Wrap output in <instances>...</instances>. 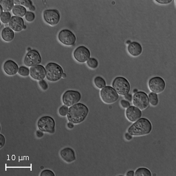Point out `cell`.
<instances>
[{
  "instance_id": "6da1fadb",
  "label": "cell",
  "mask_w": 176,
  "mask_h": 176,
  "mask_svg": "<svg viewBox=\"0 0 176 176\" xmlns=\"http://www.w3.org/2000/svg\"><path fill=\"white\" fill-rule=\"evenodd\" d=\"M88 107L83 103H78L70 106L67 115L70 122L77 124L83 122L89 113Z\"/></svg>"
},
{
  "instance_id": "7a4b0ae2",
  "label": "cell",
  "mask_w": 176,
  "mask_h": 176,
  "mask_svg": "<svg viewBox=\"0 0 176 176\" xmlns=\"http://www.w3.org/2000/svg\"><path fill=\"white\" fill-rule=\"evenodd\" d=\"M152 130V124L149 119L140 118L129 128V133L132 136H142L149 134Z\"/></svg>"
},
{
  "instance_id": "3957f363",
  "label": "cell",
  "mask_w": 176,
  "mask_h": 176,
  "mask_svg": "<svg viewBox=\"0 0 176 176\" xmlns=\"http://www.w3.org/2000/svg\"><path fill=\"white\" fill-rule=\"evenodd\" d=\"M46 78L51 82H56L62 78L64 74L62 68L56 63L49 62L46 65Z\"/></svg>"
},
{
  "instance_id": "277c9868",
  "label": "cell",
  "mask_w": 176,
  "mask_h": 176,
  "mask_svg": "<svg viewBox=\"0 0 176 176\" xmlns=\"http://www.w3.org/2000/svg\"><path fill=\"white\" fill-rule=\"evenodd\" d=\"M113 88L116 91L118 94L125 95L129 93L130 91V84L125 78L117 76L114 79L112 82Z\"/></svg>"
},
{
  "instance_id": "5b68a950",
  "label": "cell",
  "mask_w": 176,
  "mask_h": 176,
  "mask_svg": "<svg viewBox=\"0 0 176 176\" xmlns=\"http://www.w3.org/2000/svg\"><path fill=\"white\" fill-rule=\"evenodd\" d=\"M38 128L43 132L53 133L55 131V122L52 117L45 116L41 117L37 123Z\"/></svg>"
},
{
  "instance_id": "8992f818",
  "label": "cell",
  "mask_w": 176,
  "mask_h": 176,
  "mask_svg": "<svg viewBox=\"0 0 176 176\" xmlns=\"http://www.w3.org/2000/svg\"><path fill=\"white\" fill-rule=\"evenodd\" d=\"M100 96L102 101L106 104L113 103L119 99V94L110 86H107L102 89Z\"/></svg>"
},
{
  "instance_id": "52a82bcc",
  "label": "cell",
  "mask_w": 176,
  "mask_h": 176,
  "mask_svg": "<svg viewBox=\"0 0 176 176\" xmlns=\"http://www.w3.org/2000/svg\"><path fill=\"white\" fill-rule=\"evenodd\" d=\"M132 100L134 106L139 108L141 111L146 109L149 106L148 95L144 92L140 91L135 93Z\"/></svg>"
},
{
  "instance_id": "ba28073f",
  "label": "cell",
  "mask_w": 176,
  "mask_h": 176,
  "mask_svg": "<svg viewBox=\"0 0 176 176\" xmlns=\"http://www.w3.org/2000/svg\"><path fill=\"white\" fill-rule=\"evenodd\" d=\"M80 99L81 95L80 92L74 90L66 91L62 97L63 103L68 107L72 106L76 103H78L80 101Z\"/></svg>"
},
{
  "instance_id": "9c48e42d",
  "label": "cell",
  "mask_w": 176,
  "mask_h": 176,
  "mask_svg": "<svg viewBox=\"0 0 176 176\" xmlns=\"http://www.w3.org/2000/svg\"><path fill=\"white\" fill-rule=\"evenodd\" d=\"M42 61V57L36 49H31L27 52L24 60V64L27 67H32L39 64Z\"/></svg>"
},
{
  "instance_id": "30bf717a",
  "label": "cell",
  "mask_w": 176,
  "mask_h": 176,
  "mask_svg": "<svg viewBox=\"0 0 176 176\" xmlns=\"http://www.w3.org/2000/svg\"><path fill=\"white\" fill-rule=\"evenodd\" d=\"M58 38L60 43L66 46H72L75 45L76 40L75 34L68 29L61 30L59 32Z\"/></svg>"
},
{
  "instance_id": "8fae6325",
  "label": "cell",
  "mask_w": 176,
  "mask_h": 176,
  "mask_svg": "<svg viewBox=\"0 0 176 176\" xmlns=\"http://www.w3.org/2000/svg\"><path fill=\"white\" fill-rule=\"evenodd\" d=\"M150 90L155 93H160L165 91V80L159 76H155L150 79L148 82Z\"/></svg>"
},
{
  "instance_id": "7c38bea8",
  "label": "cell",
  "mask_w": 176,
  "mask_h": 176,
  "mask_svg": "<svg viewBox=\"0 0 176 176\" xmlns=\"http://www.w3.org/2000/svg\"><path fill=\"white\" fill-rule=\"evenodd\" d=\"M43 18L44 21L51 26L57 25L60 21L61 15L57 10L49 9L43 12Z\"/></svg>"
},
{
  "instance_id": "4fadbf2b",
  "label": "cell",
  "mask_w": 176,
  "mask_h": 176,
  "mask_svg": "<svg viewBox=\"0 0 176 176\" xmlns=\"http://www.w3.org/2000/svg\"><path fill=\"white\" fill-rule=\"evenodd\" d=\"M75 60L79 63H85L90 58L91 52L89 49L85 46H79L75 49L74 52Z\"/></svg>"
},
{
  "instance_id": "5bb4252c",
  "label": "cell",
  "mask_w": 176,
  "mask_h": 176,
  "mask_svg": "<svg viewBox=\"0 0 176 176\" xmlns=\"http://www.w3.org/2000/svg\"><path fill=\"white\" fill-rule=\"evenodd\" d=\"M29 70L31 77L35 80H43L46 76L45 68L41 65L32 66Z\"/></svg>"
},
{
  "instance_id": "9a60e30c",
  "label": "cell",
  "mask_w": 176,
  "mask_h": 176,
  "mask_svg": "<svg viewBox=\"0 0 176 176\" xmlns=\"http://www.w3.org/2000/svg\"><path fill=\"white\" fill-rule=\"evenodd\" d=\"M142 116L141 110L134 106H130L126 111V117L129 121L135 122Z\"/></svg>"
},
{
  "instance_id": "2e32d148",
  "label": "cell",
  "mask_w": 176,
  "mask_h": 176,
  "mask_svg": "<svg viewBox=\"0 0 176 176\" xmlns=\"http://www.w3.org/2000/svg\"><path fill=\"white\" fill-rule=\"evenodd\" d=\"M9 27L14 31L21 32L24 29L25 23L21 17L13 16L9 22Z\"/></svg>"
},
{
  "instance_id": "e0dca14e",
  "label": "cell",
  "mask_w": 176,
  "mask_h": 176,
  "mask_svg": "<svg viewBox=\"0 0 176 176\" xmlns=\"http://www.w3.org/2000/svg\"><path fill=\"white\" fill-rule=\"evenodd\" d=\"M18 65L16 62L12 60H7L4 62L3 65V70L6 74L10 76H13L18 72Z\"/></svg>"
},
{
  "instance_id": "ac0fdd59",
  "label": "cell",
  "mask_w": 176,
  "mask_h": 176,
  "mask_svg": "<svg viewBox=\"0 0 176 176\" xmlns=\"http://www.w3.org/2000/svg\"><path fill=\"white\" fill-rule=\"evenodd\" d=\"M61 158L68 163H71L76 160L75 151L70 147H65L60 151Z\"/></svg>"
},
{
  "instance_id": "d6986e66",
  "label": "cell",
  "mask_w": 176,
  "mask_h": 176,
  "mask_svg": "<svg viewBox=\"0 0 176 176\" xmlns=\"http://www.w3.org/2000/svg\"><path fill=\"white\" fill-rule=\"evenodd\" d=\"M128 51L132 56L136 57L142 53V47L138 42H131L128 46Z\"/></svg>"
},
{
  "instance_id": "ffe728a7",
  "label": "cell",
  "mask_w": 176,
  "mask_h": 176,
  "mask_svg": "<svg viewBox=\"0 0 176 176\" xmlns=\"http://www.w3.org/2000/svg\"><path fill=\"white\" fill-rule=\"evenodd\" d=\"M14 37H15L14 32L10 27L4 28L1 32V37L4 41L7 43H10L14 39Z\"/></svg>"
},
{
  "instance_id": "44dd1931",
  "label": "cell",
  "mask_w": 176,
  "mask_h": 176,
  "mask_svg": "<svg viewBox=\"0 0 176 176\" xmlns=\"http://www.w3.org/2000/svg\"><path fill=\"white\" fill-rule=\"evenodd\" d=\"M12 11L15 16L19 17L25 16L27 12V9L25 8V7L18 5L14 6Z\"/></svg>"
},
{
  "instance_id": "7402d4cb",
  "label": "cell",
  "mask_w": 176,
  "mask_h": 176,
  "mask_svg": "<svg viewBox=\"0 0 176 176\" xmlns=\"http://www.w3.org/2000/svg\"><path fill=\"white\" fill-rule=\"evenodd\" d=\"M14 1L12 0H1L0 6H2L4 12H10L14 8Z\"/></svg>"
},
{
  "instance_id": "603a6c76",
  "label": "cell",
  "mask_w": 176,
  "mask_h": 176,
  "mask_svg": "<svg viewBox=\"0 0 176 176\" xmlns=\"http://www.w3.org/2000/svg\"><path fill=\"white\" fill-rule=\"evenodd\" d=\"M93 83L95 84V85L99 89H102V88H103L104 87L106 86V83L105 80L100 76H96L94 80H93Z\"/></svg>"
},
{
  "instance_id": "cb8c5ba5",
  "label": "cell",
  "mask_w": 176,
  "mask_h": 176,
  "mask_svg": "<svg viewBox=\"0 0 176 176\" xmlns=\"http://www.w3.org/2000/svg\"><path fill=\"white\" fill-rule=\"evenodd\" d=\"M134 175L136 176H151V171L147 168L141 167L138 169L134 173Z\"/></svg>"
},
{
  "instance_id": "d4e9b609",
  "label": "cell",
  "mask_w": 176,
  "mask_h": 176,
  "mask_svg": "<svg viewBox=\"0 0 176 176\" xmlns=\"http://www.w3.org/2000/svg\"><path fill=\"white\" fill-rule=\"evenodd\" d=\"M149 103L153 106H156L159 103V98L157 93H155L153 92L150 93L149 96Z\"/></svg>"
},
{
  "instance_id": "484cf974",
  "label": "cell",
  "mask_w": 176,
  "mask_h": 176,
  "mask_svg": "<svg viewBox=\"0 0 176 176\" xmlns=\"http://www.w3.org/2000/svg\"><path fill=\"white\" fill-rule=\"evenodd\" d=\"M88 66L92 70H95L99 65L98 61L96 58H90L86 62Z\"/></svg>"
},
{
  "instance_id": "4316f807",
  "label": "cell",
  "mask_w": 176,
  "mask_h": 176,
  "mask_svg": "<svg viewBox=\"0 0 176 176\" xmlns=\"http://www.w3.org/2000/svg\"><path fill=\"white\" fill-rule=\"evenodd\" d=\"M14 4L27 8H30L31 6H33L32 2L31 0H15Z\"/></svg>"
},
{
  "instance_id": "83f0119b",
  "label": "cell",
  "mask_w": 176,
  "mask_h": 176,
  "mask_svg": "<svg viewBox=\"0 0 176 176\" xmlns=\"http://www.w3.org/2000/svg\"><path fill=\"white\" fill-rule=\"evenodd\" d=\"M11 18V13L10 12H4L0 16L1 21L4 24H9Z\"/></svg>"
},
{
  "instance_id": "f1b7e54d",
  "label": "cell",
  "mask_w": 176,
  "mask_h": 176,
  "mask_svg": "<svg viewBox=\"0 0 176 176\" xmlns=\"http://www.w3.org/2000/svg\"><path fill=\"white\" fill-rule=\"evenodd\" d=\"M18 74L22 76H28L30 75V70L25 66H21L18 70Z\"/></svg>"
},
{
  "instance_id": "f546056e",
  "label": "cell",
  "mask_w": 176,
  "mask_h": 176,
  "mask_svg": "<svg viewBox=\"0 0 176 176\" xmlns=\"http://www.w3.org/2000/svg\"><path fill=\"white\" fill-rule=\"evenodd\" d=\"M68 111H69V108L66 105H63L59 109V113L60 114L61 116H67L68 113Z\"/></svg>"
},
{
  "instance_id": "4dcf8cb0",
  "label": "cell",
  "mask_w": 176,
  "mask_h": 176,
  "mask_svg": "<svg viewBox=\"0 0 176 176\" xmlns=\"http://www.w3.org/2000/svg\"><path fill=\"white\" fill-rule=\"evenodd\" d=\"M25 20H27V21L32 22L35 18V14L33 12H31V11H27V14L25 16Z\"/></svg>"
},
{
  "instance_id": "1f68e13d",
  "label": "cell",
  "mask_w": 176,
  "mask_h": 176,
  "mask_svg": "<svg viewBox=\"0 0 176 176\" xmlns=\"http://www.w3.org/2000/svg\"><path fill=\"white\" fill-rule=\"evenodd\" d=\"M39 85L42 88L43 91H47L48 89V85L47 82L45 80H39Z\"/></svg>"
},
{
  "instance_id": "d6a6232c",
  "label": "cell",
  "mask_w": 176,
  "mask_h": 176,
  "mask_svg": "<svg viewBox=\"0 0 176 176\" xmlns=\"http://www.w3.org/2000/svg\"><path fill=\"white\" fill-rule=\"evenodd\" d=\"M41 176H55V174L52 171L50 170H44L40 174Z\"/></svg>"
},
{
  "instance_id": "836d02e7",
  "label": "cell",
  "mask_w": 176,
  "mask_h": 176,
  "mask_svg": "<svg viewBox=\"0 0 176 176\" xmlns=\"http://www.w3.org/2000/svg\"><path fill=\"white\" fill-rule=\"evenodd\" d=\"M6 143V138L2 134H0V149H2Z\"/></svg>"
},
{
  "instance_id": "e575fe53",
  "label": "cell",
  "mask_w": 176,
  "mask_h": 176,
  "mask_svg": "<svg viewBox=\"0 0 176 176\" xmlns=\"http://www.w3.org/2000/svg\"><path fill=\"white\" fill-rule=\"evenodd\" d=\"M120 103L123 108H128L130 106V102L126 100H122L120 102Z\"/></svg>"
},
{
  "instance_id": "d590c367",
  "label": "cell",
  "mask_w": 176,
  "mask_h": 176,
  "mask_svg": "<svg viewBox=\"0 0 176 176\" xmlns=\"http://www.w3.org/2000/svg\"><path fill=\"white\" fill-rule=\"evenodd\" d=\"M155 1L161 4H168L170 3L172 0H156Z\"/></svg>"
},
{
  "instance_id": "8d00e7d4",
  "label": "cell",
  "mask_w": 176,
  "mask_h": 176,
  "mask_svg": "<svg viewBox=\"0 0 176 176\" xmlns=\"http://www.w3.org/2000/svg\"><path fill=\"white\" fill-rule=\"evenodd\" d=\"M124 97H125L126 100H127V101L129 102H131L132 101V99H133V96H132V95L131 94H130V93H128V94L125 95H124Z\"/></svg>"
},
{
  "instance_id": "74e56055",
  "label": "cell",
  "mask_w": 176,
  "mask_h": 176,
  "mask_svg": "<svg viewBox=\"0 0 176 176\" xmlns=\"http://www.w3.org/2000/svg\"><path fill=\"white\" fill-rule=\"evenodd\" d=\"M37 136L38 138H42L43 136V132L42 131H41V130H38L37 132Z\"/></svg>"
},
{
  "instance_id": "f35d334b",
  "label": "cell",
  "mask_w": 176,
  "mask_h": 176,
  "mask_svg": "<svg viewBox=\"0 0 176 176\" xmlns=\"http://www.w3.org/2000/svg\"><path fill=\"white\" fill-rule=\"evenodd\" d=\"M125 138L128 140H130L131 139H132V136L130 135L129 133H126L125 134Z\"/></svg>"
},
{
  "instance_id": "ab89813d",
  "label": "cell",
  "mask_w": 176,
  "mask_h": 176,
  "mask_svg": "<svg viewBox=\"0 0 176 176\" xmlns=\"http://www.w3.org/2000/svg\"><path fill=\"white\" fill-rule=\"evenodd\" d=\"M127 176H134V171L133 170L129 171L126 174Z\"/></svg>"
},
{
  "instance_id": "60d3db41",
  "label": "cell",
  "mask_w": 176,
  "mask_h": 176,
  "mask_svg": "<svg viewBox=\"0 0 176 176\" xmlns=\"http://www.w3.org/2000/svg\"><path fill=\"white\" fill-rule=\"evenodd\" d=\"M67 125H68V128L73 129L74 128V124L71 123V122H69V123H68Z\"/></svg>"
},
{
  "instance_id": "b9f144b4",
  "label": "cell",
  "mask_w": 176,
  "mask_h": 176,
  "mask_svg": "<svg viewBox=\"0 0 176 176\" xmlns=\"http://www.w3.org/2000/svg\"><path fill=\"white\" fill-rule=\"evenodd\" d=\"M29 9L30 11H31V12L35 10V7L34 6H31L30 8H29Z\"/></svg>"
},
{
  "instance_id": "7bdbcfd3",
  "label": "cell",
  "mask_w": 176,
  "mask_h": 176,
  "mask_svg": "<svg viewBox=\"0 0 176 176\" xmlns=\"http://www.w3.org/2000/svg\"><path fill=\"white\" fill-rule=\"evenodd\" d=\"M66 74H63V75H62V78H66Z\"/></svg>"
},
{
  "instance_id": "ee69618b",
  "label": "cell",
  "mask_w": 176,
  "mask_h": 176,
  "mask_svg": "<svg viewBox=\"0 0 176 176\" xmlns=\"http://www.w3.org/2000/svg\"><path fill=\"white\" fill-rule=\"evenodd\" d=\"M137 92H138V90H137V89H134V90H133V93H136Z\"/></svg>"
},
{
  "instance_id": "f6af8a7d",
  "label": "cell",
  "mask_w": 176,
  "mask_h": 176,
  "mask_svg": "<svg viewBox=\"0 0 176 176\" xmlns=\"http://www.w3.org/2000/svg\"><path fill=\"white\" fill-rule=\"evenodd\" d=\"M131 43V41H128V42H127V43H128V44H129V43Z\"/></svg>"
}]
</instances>
